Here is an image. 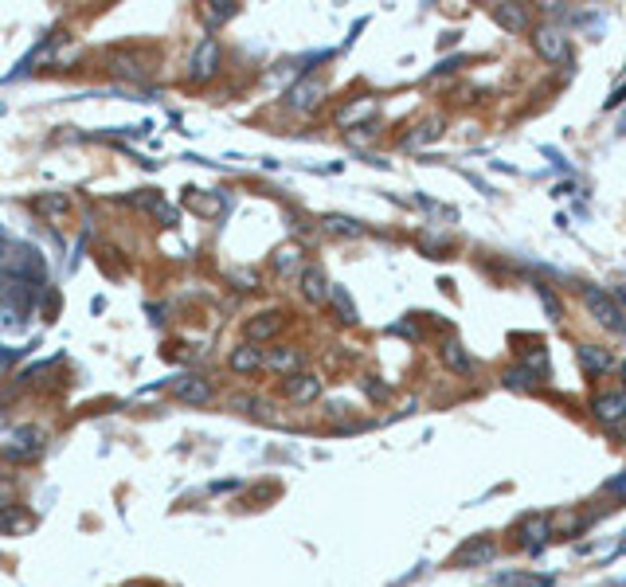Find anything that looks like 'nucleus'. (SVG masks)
<instances>
[{
  "mask_svg": "<svg viewBox=\"0 0 626 587\" xmlns=\"http://www.w3.org/2000/svg\"><path fill=\"white\" fill-rule=\"evenodd\" d=\"M583 306L603 329H626V318L615 302V294H607L603 286H583Z\"/></svg>",
  "mask_w": 626,
  "mask_h": 587,
  "instance_id": "nucleus-1",
  "label": "nucleus"
},
{
  "mask_svg": "<svg viewBox=\"0 0 626 587\" xmlns=\"http://www.w3.org/2000/svg\"><path fill=\"white\" fill-rule=\"evenodd\" d=\"M0 270L16 282H44V258H39L32 247H12V251H5Z\"/></svg>",
  "mask_w": 626,
  "mask_h": 587,
  "instance_id": "nucleus-2",
  "label": "nucleus"
},
{
  "mask_svg": "<svg viewBox=\"0 0 626 587\" xmlns=\"http://www.w3.org/2000/svg\"><path fill=\"white\" fill-rule=\"evenodd\" d=\"M532 47H537V56L544 63H552V67H568L571 63V47H568V35L560 32V28H537L532 32Z\"/></svg>",
  "mask_w": 626,
  "mask_h": 587,
  "instance_id": "nucleus-3",
  "label": "nucleus"
},
{
  "mask_svg": "<svg viewBox=\"0 0 626 587\" xmlns=\"http://www.w3.org/2000/svg\"><path fill=\"white\" fill-rule=\"evenodd\" d=\"M493 552H498V544H493V537H470L466 544L454 548V556H450V564H459V568H474V564H490Z\"/></svg>",
  "mask_w": 626,
  "mask_h": 587,
  "instance_id": "nucleus-4",
  "label": "nucleus"
},
{
  "mask_svg": "<svg viewBox=\"0 0 626 587\" xmlns=\"http://www.w3.org/2000/svg\"><path fill=\"white\" fill-rule=\"evenodd\" d=\"M591 411H595V420L607 423V427H615L619 420H626V388H615V391H603V396H595Z\"/></svg>",
  "mask_w": 626,
  "mask_h": 587,
  "instance_id": "nucleus-5",
  "label": "nucleus"
},
{
  "mask_svg": "<svg viewBox=\"0 0 626 587\" xmlns=\"http://www.w3.org/2000/svg\"><path fill=\"white\" fill-rule=\"evenodd\" d=\"M216 71H219V44L216 39H200V47H196V56H192V78L204 83V78H212Z\"/></svg>",
  "mask_w": 626,
  "mask_h": 587,
  "instance_id": "nucleus-6",
  "label": "nucleus"
},
{
  "mask_svg": "<svg viewBox=\"0 0 626 587\" xmlns=\"http://www.w3.org/2000/svg\"><path fill=\"white\" fill-rule=\"evenodd\" d=\"M580 364H583V372H591V376H607V372H615V352L603 349V345H580Z\"/></svg>",
  "mask_w": 626,
  "mask_h": 587,
  "instance_id": "nucleus-7",
  "label": "nucleus"
},
{
  "mask_svg": "<svg viewBox=\"0 0 626 587\" xmlns=\"http://www.w3.org/2000/svg\"><path fill=\"white\" fill-rule=\"evenodd\" d=\"M548 537H552V525H548V517L532 513L520 521V544H525V552H540V548L548 544Z\"/></svg>",
  "mask_w": 626,
  "mask_h": 587,
  "instance_id": "nucleus-8",
  "label": "nucleus"
},
{
  "mask_svg": "<svg viewBox=\"0 0 626 587\" xmlns=\"http://www.w3.org/2000/svg\"><path fill=\"white\" fill-rule=\"evenodd\" d=\"M173 396L180 403H207L212 400V384L200 380V376H180V380L173 384Z\"/></svg>",
  "mask_w": 626,
  "mask_h": 587,
  "instance_id": "nucleus-9",
  "label": "nucleus"
},
{
  "mask_svg": "<svg viewBox=\"0 0 626 587\" xmlns=\"http://www.w3.org/2000/svg\"><path fill=\"white\" fill-rule=\"evenodd\" d=\"M286 396H290L294 403H309V400L321 396V380L318 376H309V372H294L290 380H286Z\"/></svg>",
  "mask_w": 626,
  "mask_h": 587,
  "instance_id": "nucleus-10",
  "label": "nucleus"
},
{
  "mask_svg": "<svg viewBox=\"0 0 626 587\" xmlns=\"http://www.w3.org/2000/svg\"><path fill=\"white\" fill-rule=\"evenodd\" d=\"M490 16L498 20L505 32H513V35H520L529 28V8H520V5H493Z\"/></svg>",
  "mask_w": 626,
  "mask_h": 587,
  "instance_id": "nucleus-11",
  "label": "nucleus"
},
{
  "mask_svg": "<svg viewBox=\"0 0 626 587\" xmlns=\"http://www.w3.org/2000/svg\"><path fill=\"white\" fill-rule=\"evenodd\" d=\"M227 364L235 372H258L267 364V357H263V349H255V345H239V349H231Z\"/></svg>",
  "mask_w": 626,
  "mask_h": 587,
  "instance_id": "nucleus-12",
  "label": "nucleus"
},
{
  "mask_svg": "<svg viewBox=\"0 0 626 587\" xmlns=\"http://www.w3.org/2000/svg\"><path fill=\"white\" fill-rule=\"evenodd\" d=\"M439 357H442V364H447L450 372H459V376L474 372V360H470V352L462 349V341H447V345L439 349Z\"/></svg>",
  "mask_w": 626,
  "mask_h": 587,
  "instance_id": "nucleus-13",
  "label": "nucleus"
},
{
  "mask_svg": "<svg viewBox=\"0 0 626 587\" xmlns=\"http://www.w3.org/2000/svg\"><path fill=\"white\" fill-rule=\"evenodd\" d=\"M282 325H286L282 313H258V318L247 321V337H251V341H267V337H274Z\"/></svg>",
  "mask_w": 626,
  "mask_h": 587,
  "instance_id": "nucleus-14",
  "label": "nucleus"
},
{
  "mask_svg": "<svg viewBox=\"0 0 626 587\" xmlns=\"http://www.w3.org/2000/svg\"><path fill=\"white\" fill-rule=\"evenodd\" d=\"M302 294L309 298V302H325V298H329V282H325L321 267H306L302 270Z\"/></svg>",
  "mask_w": 626,
  "mask_h": 587,
  "instance_id": "nucleus-15",
  "label": "nucleus"
},
{
  "mask_svg": "<svg viewBox=\"0 0 626 587\" xmlns=\"http://www.w3.org/2000/svg\"><path fill=\"white\" fill-rule=\"evenodd\" d=\"M501 384H505L509 391H532V388H537V376H532L525 364H513V369L501 372Z\"/></svg>",
  "mask_w": 626,
  "mask_h": 587,
  "instance_id": "nucleus-16",
  "label": "nucleus"
},
{
  "mask_svg": "<svg viewBox=\"0 0 626 587\" xmlns=\"http://www.w3.org/2000/svg\"><path fill=\"white\" fill-rule=\"evenodd\" d=\"M267 364L274 372H298L302 369V352L298 349H274V352H267Z\"/></svg>",
  "mask_w": 626,
  "mask_h": 587,
  "instance_id": "nucleus-17",
  "label": "nucleus"
},
{
  "mask_svg": "<svg viewBox=\"0 0 626 587\" xmlns=\"http://www.w3.org/2000/svg\"><path fill=\"white\" fill-rule=\"evenodd\" d=\"M318 98H321V83H298L290 90V106L294 110H313L318 106Z\"/></svg>",
  "mask_w": 626,
  "mask_h": 587,
  "instance_id": "nucleus-18",
  "label": "nucleus"
},
{
  "mask_svg": "<svg viewBox=\"0 0 626 587\" xmlns=\"http://www.w3.org/2000/svg\"><path fill=\"white\" fill-rule=\"evenodd\" d=\"M329 298H333V306L341 309V321H357V306H352L345 286H329Z\"/></svg>",
  "mask_w": 626,
  "mask_h": 587,
  "instance_id": "nucleus-19",
  "label": "nucleus"
},
{
  "mask_svg": "<svg viewBox=\"0 0 626 587\" xmlns=\"http://www.w3.org/2000/svg\"><path fill=\"white\" fill-rule=\"evenodd\" d=\"M0 529H5V532H28L32 529V517L28 513H16V509H5V513H0Z\"/></svg>",
  "mask_w": 626,
  "mask_h": 587,
  "instance_id": "nucleus-20",
  "label": "nucleus"
},
{
  "mask_svg": "<svg viewBox=\"0 0 626 587\" xmlns=\"http://www.w3.org/2000/svg\"><path fill=\"white\" fill-rule=\"evenodd\" d=\"M274 267H278L282 274L298 270V267H302V251H298V247H282V251L274 255Z\"/></svg>",
  "mask_w": 626,
  "mask_h": 587,
  "instance_id": "nucleus-21",
  "label": "nucleus"
},
{
  "mask_svg": "<svg viewBox=\"0 0 626 587\" xmlns=\"http://www.w3.org/2000/svg\"><path fill=\"white\" fill-rule=\"evenodd\" d=\"M325 228L337 231V235H364V228L357 224V219H348V216H325Z\"/></svg>",
  "mask_w": 626,
  "mask_h": 587,
  "instance_id": "nucleus-22",
  "label": "nucleus"
},
{
  "mask_svg": "<svg viewBox=\"0 0 626 587\" xmlns=\"http://www.w3.org/2000/svg\"><path fill=\"white\" fill-rule=\"evenodd\" d=\"M71 207V196H39V212L44 216H63Z\"/></svg>",
  "mask_w": 626,
  "mask_h": 587,
  "instance_id": "nucleus-23",
  "label": "nucleus"
},
{
  "mask_svg": "<svg viewBox=\"0 0 626 587\" xmlns=\"http://www.w3.org/2000/svg\"><path fill=\"white\" fill-rule=\"evenodd\" d=\"M435 137H439V122H427V126H419V134L408 137V146H423V141H435Z\"/></svg>",
  "mask_w": 626,
  "mask_h": 587,
  "instance_id": "nucleus-24",
  "label": "nucleus"
},
{
  "mask_svg": "<svg viewBox=\"0 0 626 587\" xmlns=\"http://www.w3.org/2000/svg\"><path fill=\"white\" fill-rule=\"evenodd\" d=\"M537 294H540V302H544V309H548V313H552V321H560V313H564V309H560V302H556V294H552V290H548V286H537Z\"/></svg>",
  "mask_w": 626,
  "mask_h": 587,
  "instance_id": "nucleus-25",
  "label": "nucleus"
},
{
  "mask_svg": "<svg viewBox=\"0 0 626 587\" xmlns=\"http://www.w3.org/2000/svg\"><path fill=\"white\" fill-rule=\"evenodd\" d=\"M603 490H607V493H615V498H626V470H622L619 478H611Z\"/></svg>",
  "mask_w": 626,
  "mask_h": 587,
  "instance_id": "nucleus-26",
  "label": "nucleus"
},
{
  "mask_svg": "<svg viewBox=\"0 0 626 587\" xmlns=\"http://www.w3.org/2000/svg\"><path fill=\"white\" fill-rule=\"evenodd\" d=\"M227 16H235V5H212L207 8V20H227Z\"/></svg>",
  "mask_w": 626,
  "mask_h": 587,
  "instance_id": "nucleus-27",
  "label": "nucleus"
},
{
  "mask_svg": "<svg viewBox=\"0 0 626 587\" xmlns=\"http://www.w3.org/2000/svg\"><path fill=\"white\" fill-rule=\"evenodd\" d=\"M372 110H376L372 102H360V106H352V110L341 114V122H352V117H364V114H372Z\"/></svg>",
  "mask_w": 626,
  "mask_h": 587,
  "instance_id": "nucleus-28",
  "label": "nucleus"
},
{
  "mask_svg": "<svg viewBox=\"0 0 626 587\" xmlns=\"http://www.w3.org/2000/svg\"><path fill=\"white\" fill-rule=\"evenodd\" d=\"M544 364H548V357H544V352H532V357H529V369L544 372Z\"/></svg>",
  "mask_w": 626,
  "mask_h": 587,
  "instance_id": "nucleus-29",
  "label": "nucleus"
},
{
  "mask_svg": "<svg viewBox=\"0 0 626 587\" xmlns=\"http://www.w3.org/2000/svg\"><path fill=\"white\" fill-rule=\"evenodd\" d=\"M622 102H626V86L619 90V95H611V98H607V110H615V106H622Z\"/></svg>",
  "mask_w": 626,
  "mask_h": 587,
  "instance_id": "nucleus-30",
  "label": "nucleus"
},
{
  "mask_svg": "<svg viewBox=\"0 0 626 587\" xmlns=\"http://www.w3.org/2000/svg\"><path fill=\"white\" fill-rule=\"evenodd\" d=\"M611 435H615V439H626V420H619L615 427H611Z\"/></svg>",
  "mask_w": 626,
  "mask_h": 587,
  "instance_id": "nucleus-31",
  "label": "nucleus"
},
{
  "mask_svg": "<svg viewBox=\"0 0 626 587\" xmlns=\"http://www.w3.org/2000/svg\"><path fill=\"white\" fill-rule=\"evenodd\" d=\"M5 498H8V490H5V481H0V505H5Z\"/></svg>",
  "mask_w": 626,
  "mask_h": 587,
  "instance_id": "nucleus-32",
  "label": "nucleus"
},
{
  "mask_svg": "<svg viewBox=\"0 0 626 587\" xmlns=\"http://www.w3.org/2000/svg\"><path fill=\"white\" fill-rule=\"evenodd\" d=\"M619 372H622V388H626V364H619Z\"/></svg>",
  "mask_w": 626,
  "mask_h": 587,
  "instance_id": "nucleus-33",
  "label": "nucleus"
},
{
  "mask_svg": "<svg viewBox=\"0 0 626 587\" xmlns=\"http://www.w3.org/2000/svg\"><path fill=\"white\" fill-rule=\"evenodd\" d=\"M619 294H622V298H626V286H619Z\"/></svg>",
  "mask_w": 626,
  "mask_h": 587,
  "instance_id": "nucleus-34",
  "label": "nucleus"
},
{
  "mask_svg": "<svg viewBox=\"0 0 626 587\" xmlns=\"http://www.w3.org/2000/svg\"><path fill=\"white\" fill-rule=\"evenodd\" d=\"M0 239H5V228H0Z\"/></svg>",
  "mask_w": 626,
  "mask_h": 587,
  "instance_id": "nucleus-35",
  "label": "nucleus"
}]
</instances>
